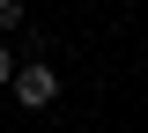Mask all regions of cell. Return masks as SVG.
Here are the masks:
<instances>
[{"label": "cell", "instance_id": "1", "mask_svg": "<svg viewBox=\"0 0 148 133\" xmlns=\"http://www.w3.org/2000/svg\"><path fill=\"white\" fill-rule=\"evenodd\" d=\"M8 89H15L22 111H45V104L59 96V74H52V67H15V81H8Z\"/></svg>", "mask_w": 148, "mask_h": 133}, {"label": "cell", "instance_id": "2", "mask_svg": "<svg viewBox=\"0 0 148 133\" xmlns=\"http://www.w3.org/2000/svg\"><path fill=\"white\" fill-rule=\"evenodd\" d=\"M22 22V0H0V30H15Z\"/></svg>", "mask_w": 148, "mask_h": 133}, {"label": "cell", "instance_id": "3", "mask_svg": "<svg viewBox=\"0 0 148 133\" xmlns=\"http://www.w3.org/2000/svg\"><path fill=\"white\" fill-rule=\"evenodd\" d=\"M8 81H15V59H8V44H0V89H8Z\"/></svg>", "mask_w": 148, "mask_h": 133}]
</instances>
